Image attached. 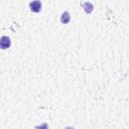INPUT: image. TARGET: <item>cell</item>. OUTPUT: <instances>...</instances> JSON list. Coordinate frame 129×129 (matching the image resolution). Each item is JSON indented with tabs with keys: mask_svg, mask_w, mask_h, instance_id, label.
<instances>
[{
	"mask_svg": "<svg viewBox=\"0 0 129 129\" xmlns=\"http://www.w3.org/2000/svg\"><path fill=\"white\" fill-rule=\"evenodd\" d=\"M29 6H30L31 11H33V12H39L40 9H41V2L40 1H33V2H30Z\"/></svg>",
	"mask_w": 129,
	"mask_h": 129,
	"instance_id": "cell-2",
	"label": "cell"
},
{
	"mask_svg": "<svg viewBox=\"0 0 129 129\" xmlns=\"http://www.w3.org/2000/svg\"><path fill=\"white\" fill-rule=\"evenodd\" d=\"M70 20H71V17H70L69 12H63V13L61 14L60 21H61L62 23H64V24H67V23H69V22H70Z\"/></svg>",
	"mask_w": 129,
	"mask_h": 129,
	"instance_id": "cell-3",
	"label": "cell"
},
{
	"mask_svg": "<svg viewBox=\"0 0 129 129\" xmlns=\"http://www.w3.org/2000/svg\"><path fill=\"white\" fill-rule=\"evenodd\" d=\"M83 6H84V8H85L86 13H91V12L93 11V5H92L91 3L86 2V3H84V4H83Z\"/></svg>",
	"mask_w": 129,
	"mask_h": 129,
	"instance_id": "cell-4",
	"label": "cell"
},
{
	"mask_svg": "<svg viewBox=\"0 0 129 129\" xmlns=\"http://www.w3.org/2000/svg\"><path fill=\"white\" fill-rule=\"evenodd\" d=\"M11 45V40L8 36H2L0 40V46L2 49H6Z\"/></svg>",
	"mask_w": 129,
	"mask_h": 129,
	"instance_id": "cell-1",
	"label": "cell"
}]
</instances>
